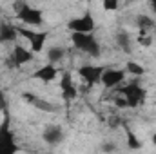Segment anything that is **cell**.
Here are the masks:
<instances>
[{
    "mask_svg": "<svg viewBox=\"0 0 156 154\" xmlns=\"http://www.w3.org/2000/svg\"><path fill=\"white\" fill-rule=\"evenodd\" d=\"M115 105H116L118 109H127V102H125V98L120 96V94L115 96Z\"/></svg>",
    "mask_w": 156,
    "mask_h": 154,
    "instance_id": "603a6c76",
    "label": "cell"
},
{
    "mask_svg": "<svg viewBox=\"0 0 156 154\" xmlns=\"http://www.w3.org/2000/svg\"><path fill=\"white\" fill-rule=\"evenodd\" d=\"M20 145L16 143L15 132L11 129V116L4 111V118L0 121V154H18Z\"/></svg>",
    "mask_w": 156,
    "mask_h": 154,
    "instance_id": "7a4b0ae2",
    "label": "cell"
},
{
    "mask_svg": "<svg viewBox=\"0 0 156 154\" xmlns=\"http://www.w3.org/2000/svg\"><path fill=\"white\" fill-rule=\"evenodd\" d=\"M125 69H116V67H105L104 75H102V80L100 83L107 89H115V87H120L123 82H125Z\"/></svg>",
    "mask_w": 156,
    "mask_h": 154,
    "instance_id": "30bf717a",
    "label": "cell"
},
{
    "mask_svg": "<svg viewBox=\"0 0 156 154\" xmlns=\"http://www.w3.org/2000/svg\"><path fill=\"white\" fill-rule=\"evenodd\" d=\"M115 151H116V147H115L113 142H104V143H102V152L111 154V152H115Z\"/></svg>",
    "mask_w": 156,
    "mask_h": 154,
    "instance_id": "7402d4cb",
    "label": "cell"
},
{
    "mask_svg": "<svg viewBox=\"0 0 156 154\" xmlns=\"http://www.w3.org/2000/svg\"><path fill=\"white\" fill-rule=\"evenodd\" d=\"M136 27L142 33H154L156 31V20L151 15H138L136 16Z\"/></svg>",
    "mask_w": 156,
    "mask_h": 154,
    "instance_id": "e0dca14e",
    "label": "cell"
},
{
    "mask_svg": "<svg viewBox=\"0 0 156 154\" xmlns=\"http://www.w3.org/2000/svg\"><path fill=\"white\" fill-rule=\"evenodd\" d=\"M66 138V132H64V127L58 125V123H49L44 127L42 131V140L47 143V145H60Z\"/></svg>",
    "mask_w": 156,
    "mask_h": 154,
    "instance_id": "8fae6325",
    "label": "cell"
},
{
    "mask_svg": "<svg viewBox=\"0 0 156 154\" xmlns=\"http://www.w3.org/2000/svg\"><path fill=\"white\" fill-rule=\"evenodd\" d=\"M58 75H60V71H58L56 65L45 64V65L38 67V69L33 73V80H38V82H44V83H51V82H55V80L58 78Z\"/></svg>",
    "mask_w": 156,
    "mask_h": 154,
    "instance_id": "4fadbf2b",
    "label": "cell"
},
{
    "mask_svg": "<svg viewBox=\"0 0 156 154\" xmlns=\"http://www.w3.org/2000/svg\"><path fill=\"white\" fill-rule=\"evenodd\" d=\"M13 11H15V16L16 20L24 26V27H31V29H38L44 26V11L37 7V5H31L24 0L20 2H15L13 5Z\"/></svg>",
    "mask_w": 156,
    "mask_h": 154,
    "instance_id": "6da1fadb",
    "label": "cell"
},
{
    "mask_svg": "<svg viewBox=\"0 0 156 154\" xmlns=\"http://www.w3.org/2000/svg\"><path fill=\"white\" fill-rule=\"evenodd\" d=\"M102 7H104L105 11H116L118 7H120V4H118L116 0H105V2L102 4Z\"/></svg>",
    "mask_w": 156,
    "mask_h": 154,
    "instance_id": "44dd1931",
    "label": "cell"
},
{
    "mask_svg": "<svg viewBox=\"0 0 156 154\" xmlns=\"http://www.w3.org/2000/svg\"><path fill=\"white\" fill-rule=\"evenodd\" d=\"M116 93L120 96L125 98L127 109H138V107H142V105L145 103V100H147V91H145L140 83H136V82L127 83L125 87H118Z\"/></svg>",
    "mask_w": 156,
    "mask_h": 154,
    "instance_id": "5b68a950",
    "label": "cell"
},
{
    "mask_svg": "<svg viewBox=\"0 0 156 154\" xmlns=\"http://www.w3.org/2000/svg\"><path fill=\"white\" fill-rule=\"evenodd\" d=\"M122 129H123V132H125V143H127V147L131 149V151H140L142 147H144V143H142V140L136 136V132L123 121L122 123Z\"/></svg>",
    "mask_w": 156,
    "mask_h": 154,
    "instance_id": "2e32d148",
    "label": "cell"
},
{
    "mask_svg": "<svg viewBox=\"0 0 156 154\" xmlns=\"http://www.w3.org/2000/svg\"><path fill=\"white\" fill-rule=\"evenodd\" d=\"M60 91H62V98L66 102H73L78 98V87L73 80L71 71H62L60 73Z\"/></svg>",
    "mask_w": 156,
    "mask_h": 154,
    "instance_id": "9c48e42d",
    "label": "cell"
},
{
    "mask_svg": "<svg viewBox=\"0 0 156 154\" xmlns=\"http://www.w3.org/2000/svg\"><path fill=\"white\" fill-rule=\"evenodd\" d=\"M71 44L75 45L80 53L91 56V58H100L102 56V45L96 40L94 35H78V33H71Z\"/></svg>",
    "mask_w": 156,
    "mask_h": 154,
    "instance_id": "277c9868",
    "label": "cell"
},
{
    "mask_svg": "<svg viewBox=\"0 0 156 154\" xmlns=\"http://www.w3.org/2000/svg\"><path fill=\"white\" fill-rule=\"evenodd\" d=\"M149 7H151V11H153V13L156 15V0H153V2L149 4Z\"/></svg>",
    "mask_w": 156,
    "mask_h": 154,
    "instance_id": "cb8c5ba5",
    "label": "cell"
},
{
    "mask_svg": "<svg viewBox=\"0 0 156 154\" xmlns=\"http://www.w3.org/2000/svg\"><path fill=\"white\" fill-rule=\"evenodd\" d=\"M49 35H51V33H49L47 29H31V27L18 26V37L24 38L27 44H29V51L35 53V54L45 51Z\"/></svg>",
    "mask_w": 156,
    "mask_h": 154,
    "instance_id": "3957f363",
    "label": "cell"
},
{
    "mask_svg": "<svg viewBox=\"0 0 156 154\" xmlns=\"http://www.w3.org/2000/svg\"><path fill=\"white\" fill-rule=\"evenodd\" d=\"M116 44L123 53H131V51H133V38H131V35H129L127 31H123V29H120L116 33Z\"/></svg>",
    "mask_w": 156,
    "mask_h": 154,
    "instance_id": "ac0fdd59",
    "label": "cell"
},
{
    "mask_svg": "<svg viewBox=\"0 0 156 154\" xmlns=\"http://www.w3.org/2000/svg\"><path fill=\"white\" fill-rule=\"evenodd\" d=\"M104 71H105L104 65H93V64H89V65H82V67H78L76 73H78V76L82 78V82H83L85 87H93V85L100 83Z\"/></svg>",
    "mask_w": 156,
    "mask_h": 154,
    "instance_id": "ba28073f",
    "label": "cell"
},
{
    "mask_svg": "<svg viewBox=\"0 0 156 154\" xmlns=\"http://www.w3.org/2000/svg\"><path fill=\"white\" fill-rule=\"evenodd\" d=\"M123 69H125V73H129V75H133V76H136V78H140V76L145 75V67H144L142 64L134 62V60H129Z\"/></svg>",
    "mask_w": 156,
    "mask_h": 154,
    "instance_id": "d6986e66",
    "label": "cell"
},
{
    "mask_svg": "<svg viewBox=\"0 0 156 154\" xmlns=\"http://www.w3.org/2000/svg\"><path fill=\"white\" fill-rule=\"evenodd\" d=\"M18 42V26L9 22H0V44H16Z\"/></svg>",
    "mask_w": 156,
    "mask_h": 154,
    "instance_id": "5bb4252c",
    "label": "cell"
},
{
    "mask_svg": "<svg viewBox=\"0 0 156 154\" xmlns=\"http://www.w3.org/2000/svg\"><path fill=\"white\" fill-rule=\"evenodd\" d=\"M22 98H24L29 105H33L35 109H38V111H44V113H56V111H58V107H56L55 103H51V102L40 98L37 94H33V93H24Z\"/></svg>",
    "mask_w": 156,
    "mask_h": 154,
    "instance_id": "7c38bea8",
    "label": "cell"
},
{
    "mask_svg": "<svg viewBox=\"0 0 156 154\" xmlns=\"http://www.w3.org/2000/svg\"><path fill=\"white\" fill-rule=\"evenodd\" d=\"M67 29L71 33H78V35H94L96 31V20L94 16L85 11L78 16H73L69 22H67Z\"/></svg>",
    "mask_w": 156,
    "mask_h": 154,
    "instance_id": "8992f818",
    "label": "cell"
},
{
    "mask_svg": "<svg viewBox=\"0 0 156 154\" xmlns=\"http://www.w3.org/2000/svg\"><path fill=\"white\" fill-rule=\"evenodd\" d=\"M33 58H35V53H31L29 47H24V45H20V44L16 42V44L13 45L9 56L5 58V65L11 67V69H18V67H22V65L29 64Z\"/></svg>",
    "mask_w": 156,
    "mask_h": 154,
    "instance_id": "52a82bcc",
    "label": "cell"
},
{
    "mask_svg": "<svg viewBox=\"0 0 156 154\" xmlns=\"http://www.w3.org/2000/svg\"><path fill=\"white\" fill-rule=\"evenodd\" d=\"M153 33H142V31H138V35H136V44L138 45H142V47H151L153 45Z\"/></svg>",
    "mask_w": 156,
    "mask_h": 154,
    "instance_id": "ffe728a7",
    "label": "cell"
},
{
    "mask_svg": "<svg viewBox=\"0 0 156 154\" xmlns=\"http://www.w3.org/2000/svg\"><path fill=\"white\" fill-rule=\"evenodd\" d=\"M66 54H67V49H66L64 45H58V44L49 45V47L45 49V56H47V60H49L47 64H53V65H56L58 62H62Z\"/></svg>",
    "mask_w": 156,
    "mask_h": 154,
    "instance_id": "9a60e30c",
    "label": "cell"
},
{
    "mask_svg": "<svg viewBox=\"0 0 156 154\" xmlns=\"http://www.w3.org/2000/svg\"><path fill=\"white\" fill-rule=\"evenodd\" d=\"M151 142H153V145H154V147H156V132H154V134H153V136H151Z\"/></svg>",
    "mask_w": 156,
    "mask_h": 154,
    "instance_id": "d4e9b609",
    "label": "cell"
}]
</instances>
